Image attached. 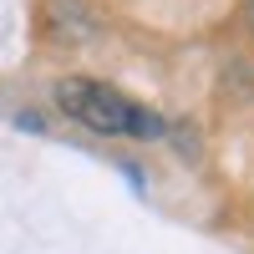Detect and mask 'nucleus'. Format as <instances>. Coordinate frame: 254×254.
I'll return each mask as SVG.
<instances>
[{"instance_id": "1", "label": "nucleus", "mask_w": 254, "mask_h": 254, "mask_svg": "<svg viewBox=\"0 0 254 254\" xmlns=\"http://www.w3.org/2000/svg\"><path fill=\"white\" fill-rule=\"evenodd\" d=\"M56 107L102 137H158L163 132V117L153 107H142L127 92L107 87V81H92V76H66L56 87Z\"/></svg>"}]
</instances>
